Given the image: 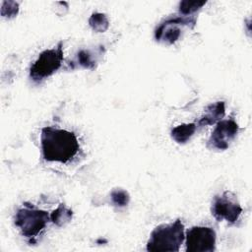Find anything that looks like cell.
<instances>
[{
    "label": "cell",
    "mask_w": 252,
    "mask_h": 252,
    "mask_svg": "<svg viewBox=\"0 0 252 252\" xmlns=\"http://www.w3.org/2000/svg\"><path fill=\"white\" fill-rule=\"evenodd\" d=\"M40 147L44 160L62 163L71 161L80 150L79 141L74 132L54 127L42 128Z\"/></svg>",
    "instance_id": "cell-1"
},
{
    "label": "cell",
    "mask_w": 252,
    "mask_h": 252,
    "mask_svg": "<svg viewBox=\"0 0 252 252\" xmlns=\"http://www.w3.org/2000/svg\"><path fill=\"white\" fill-rule=\"evenodd\" d=\"M184 239V225L178 219L174 222L157 226L151 233L147 250L178 251Z\"/></svg>",
    "instance_id": "cell-2"
},
{
    "label": "cell",
    "mask_w": 252,
    "mask_h": 252,
    "mask_svg": "<svg viewBox=\"0 0 252 252\" xmlns=\"http://www.w3.org/2000/svg\"><path fill=\"white\" fill-rule=\"evenodd\" d=\"M63 61V48L60 41L56 47L45 49L33 62L30 69V77L34 82H40L54 74Z\"/></svg>",
    "instance_id": "cell-3"
},
{
    "label": "cell",
    "mask_w": 252,
    "mask_h": 252,
    "mask_svg": "<svg viewBox=\"0 0 252 252\" xmlns=\"http://www.w3.org/2000/svg\"><path fill=\"white\" fill-rule=\"evenodd\" d=\"M49 219L47 212L25 206L18 210L15 216V224L24 236L34 237L45 227Z\"/></svg>",
    "instance_id": "cell-4"
},
{
    "label": "cell",
    "mask_w": 252,
    "mask_h": 252,
    "mask_svg": "<svg viewBox=\"0 0 252 252\" xmlns=\"http://www.w3.org/2000/svg\"><path fill=\"white\" fill-rule=\"evenodd\" d=\"M241 213L242 208L232 193L225 191L221 195L215 197L212 205V214L219 221L225 220L228 223H234Z\"/></svg>",
    "instance_id": "cell-5"
},
{
    "label": "cell",
    "mask_w": 252,
    "mask_h": 252,
    "mask_svg": "<svg viewBox=\"0 0 252 252\" xmlns=\"http://www.w3.org/2000/svg\"><path fill=\"white\" fill-rule=\"evenodd\" d=\"M187 252H213L216 249V231L208 226H193L187 230Z\"/></svg>",
    "instance_id": "cell-6"
},
{
    "label": "cell",
    "mask_w": 252,
    "mask_h": 252,
    "mask_svg": "<svg viewBox=\"0 0 252 252\" xmlns=\"http://www.w3.org/2000/svg\"><path fill=\"white\" fill-rule=\"evenodd\" d=\"M238 130V124L232 119L219 121L208 141V146L215 150H226L237 135Z\"/></svg>",
    "instance_id": "cell-7"
},
{
    "label": "cell",
    "mask_w": 252,
    "mask_h": 252,
    "mask_svg": "<svg viewBox=\"0 0 252 252\" xmlns=\"http://www.w3.org/2000/svg\"><path fill=\"white\" fill-rule=\"evenodd\" d=\"M225 108L223 101H217L209 104L205 109V114L199 120L198 124L201 126L218 123L224 116Z\"/></svg>",
    "instance_id": "cell-8"
},
{
    "label": "cell",
    "mask_w": 252,
    "mask_h": 252,
    "mask_svg": "<svg viewBox=\"0 0 252 252\" xmlns=\"http://www.w3.org/2000/svg\"><path fill=\"white\" fill-rule=\"evenodd\" d=\"M195 130L196 125L194 123L178 125L172 129L171 137L178 144H184L193 136Z\"/></svg>",
    "instance_id": "cell-9"
},
{
    "label": "cell",
    "mask_w": 252,
    "mask_h": 252,
    "mask_svg": "<svg viewBox=\"0 0 252 252\" xmlns=\"http://www.w3.org/2000/svg\"><path fill=\"white\" fill-rule=\"evenodd\" d=\"M72 219V211L67 208L65 205L60 204L56 210L50 215V220L53 223L58 226H61L67 222H69Z\"/></svg>",
    "instance_id": "cell-10"
},
{
    "label": "cell",
    "mask_w": 252,
    "mask_h": 252,
    "mask_svg": "<svg viewBox=\"0 0 252 252\" xmlns=\"http://www.w3.org/2000/svg\"><path fill=\"white\" fill-rule=\"evenodd\" d=\"M89 24L91 26V28L97 32H105L108 29L109 26V22L107 17L102 14V13H94L91 16V18L89 19Z\"/></svg>",
    "instance_id": "cell-11"
},
{
    "label": "cell",
    "mask_w": 252,
    "mask_h": 252,
    "mask_svg": "<svg viewBox=\"0 0 252 252\" xmlns=\"http://www.w3.org/2000/svg\"><path fill=\"white\" fill-rule=\"evenodd\" d=\"M206 4V1H182L179 3V11L183 15L195 13Z\"/></svg>",
    "instance_id": "cell-12"
},
{
    "label": "cell",
    "mask_w": 252,
    "mask_h": 252,
    "mask_svg": "<svg viewBox=\"0 0 252 252\" xmlns=\"http://www.w3.org/2000/svg\"><path fill=\"white\" fill-rule=\"evenodd\" d=\"M111 201L115 206L124 207L129 202V195L125 190L122 189H114L110 193Z\"/></svg>",
    "instance_id": "cell-13"
},
{
    "label": "cell",
    "mask_w": 252,
    "mask_h": 252,
    "mask_svg": "<svg viewBox=\"0 0 252 252\" xmlns=\"http://www.w3.org/2000/svg\"><path fill=\"white\" fill-rule=\"evenodd\" d=\"M78 62L84 68L92 69L94 66L95 61L93 59L92 54L87 50H81L78 54Z\"/></svg>",
    "instance_id": "cell-14"
},
{
    "label": "cell",
    "mask_w": 252,
    "mask_h": 252,
    "mask_svg": "<svg viewBox=\"0 0 252 252\" xmlns=\"http://www.w3.org/2000/svg\"><path fill=\"white\" fill-rule=\"evenodd\" d=\"M7 5H8V9H2L1 8V14L5 13L3 16L4 17H8V18H12V17H15L17 14H18V11H19V6H18V3L16 2H6Z\"/></svg>",
    "instance_id": "cell-15"
}]
</instances>
